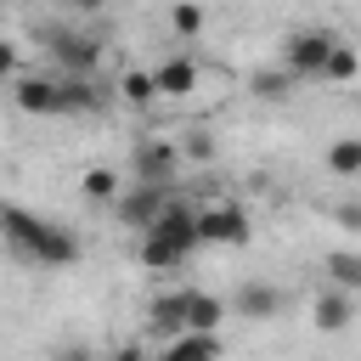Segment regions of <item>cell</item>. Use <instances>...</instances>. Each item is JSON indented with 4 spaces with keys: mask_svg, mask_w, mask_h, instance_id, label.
I'll return each instance as SVG.
<instances>
[{
    "mask_svg": "<svg viewBox=\"0 0 361 361\" xmlns=\"http://www.w3.org/2000/svg\"><path fill=\"white\" fill-rule=\"evenodd\" d=\"M152 231H158V237H169V243H175L186 259L203 248V231H197V209H192L186 197H169V203H164V214L152 220Z\"/></svg>",
    "mask_w": 361,
    "mask_h": 361,
    "instance_id": "cell-7",
    "label": "cell"
},
{
    "mask_svg": "<svg viewBox=\"0 0 361 361\" xmlns=\"http://www.w3.org/2000/svg\"><path fill=\"white\" fill-rule=\"evenodd\" d=\"M180 158H192V164H209V158H214V141H209V130H186V141H180Z\"/></svg>",
    "mask_w": 361,
    "mask_h": 361,
    "instance_id": "cell-24",
    "label": "cell"
},
{
    "mask_svg": "<svg viewBox=\"0 0 361 361\" xmlns=\"http://www.w3.org/2000/svg\"><path fill=\"white\" fill-rule=\"evenodd\" d=\"M327 169H333L338 180H361V135H338V141L327 147Z\"/></svg>",
    "mask_w": 361,
    "mask_h": 361,
    "instance_id": "cell-19",
    "label": "cell"
},
{
    "mask_svg": "<svg viewBox=\"0 0 361 361\" xmlns=\"http://www.w3.org/2000/svg\"><path fill=\"white\" fill-rule=\"evenodd\" d=\"M355 73H361V51L338 39V45H333V56H327V73H322V85H350Z\"/></svg>",
    "mask_w": 361,
    "mask_h": 361,
    "instance_id": "cell-21",
    "label": "cell"
},
{
    "mask_svg": "<svg viewBox=\"0 0 361 361\" xmlns=\"http://www.w3.org/2000/svg\"><path fill=\"white\" fill-rule=\"evenodd\" d=\"M51 361H96V350H90V344H62Z\"/></svg>",
    "mask_w": 361,
    "mask_h": 361,
    "instance_id": "cell-26",
    "label": "cell"
},
{
    "mask_svg": "<svg viewBox=\"0 0 361 361\" xmlns=\"http://www.w3.org/2000/svg\"><path fill=\"white\" fill-rule=\"evenodd\" d=\"M333 220H338L344 231H361V203H338V209H333Z\"/></svg>",
    "mask_w": 361,
    "mask_h": 361,
    "instance_id": "cell-25",
    "label": "cell"
},
{
    "mask_svg": "<svg viewBox=\"0 0 361 361\" xmlns=\"http://www.w3.org/2000/svg\"><path fill=\"white\" fill-rule=\"evenodd\" d=\"M158 361H226V344L220 333H180V338H164Z\"/></svg>",
    "mask_w": 361,
    "mask_h": 361,
    "instance_id": "cell-11",
    "label": "cell"
},
{
    "mask_svg": "<svg viewBox=\"0 0 361 361\" xmlns=\"http://www.w3.org/2000/svg\"><path fill=\"white\" fill-rule=\"evenodd\" d=\"M118 169H107V164H90L85 175H79V192H85V203H118Z\"/></svg>",
    "mask_w": 361,
    "mask_h": 361,
    "instance_id": "cell-18",
    "label": "cell"
},
{
    "mask_svg": "<svg viewBox=\"0 0 361 361\" xmlns=\"http://www.w3.org/2000/svg\"><path fill=\"white\" fill-rule=\"evenodd\" d=\"M333 45H338V39H333L327 28H299V34H288L282 62H288V73H293V79H322V73H327Z\"/></svg>",
    "mask_w": 361,
    "mask_h": 361,
    "instance_id": "cell-2",
    "label": "cell"
},
{
    "mask_svg": "<svg viewBox=\"0 0 361 361\" xmlns=\"http://www.w3.org/2000/svg\"><path fill=\"white\" fill-rule=\"evenodd\" d=\"M135 259H141L147 271H175V265H186V254H180L169 237H158V231H141V243H135Z\"/></svg>",
    "mask_w": 361,
    "mask_h": 361,
    "instance_id": "cell-16",
    "label": "cell"
},
{
    "mask_svg": "<svg viewBox=\"0 0 361 361\" xmlns=\"http://www.w3.org/2000/svg\"><path fill=\"white\" fill-rule=\"evenodd\" d=\"M152 73H158V96H169V102H186V96L197 90V62H192V56H169V62H158Z\"/></svg>",
    "mask_w": 361,
    "mask_h": 361,
    "instance_id": "cell-14",
    "label": "cell"
},
{
    "mask_svg": "<svg viewBox=\"0 0 361 361\" xmlns=\"http://www.w3.org/2000/svg\"><path fill=\"white\" fill-rule=\"evenodd\" d=\"M147 327H152L158 338H180V333H186V288L158 293V299L147 305Z\"/></svg>",
    "mask_w": 361,
    "mask_h": 361,
    "instance_id": "cell-10",
    "label": "cell"
},
{
    "mask_svg": "<svg viewBox=\"0 0 361 361\" xmlns=\"http://www.w3.org/2000/svg\"><path fill=\"white\" fill-rule=\"evenodd\" d=\"M197 231H203V243H214V248H243L248 237H254V220H248V209L243 203H209V209H197Z\"/></svg>",
    "mask_w": 361,
    "mask_h": 361,
    "instance_id": "cell-3",
    "label": "cell"
},
{
    "mask_svg": "<svg viewBox=\"0 0 361 361\" xmlns=\"http://www.w3.org/2000/svg\"><path fill=\"white\" fill-rule=\"evenodd\" d=\"M0 231H6L11 254H23L28 265L68 271V265L79 259V237H73V226H62V220H34V214L17 209V203L0 209Z\"/></svg>",
    "mask_w": 361,
    "mask_h": 361,
    "instance_id": "cell-1",
    "label": "cell"
},
{
    "mask_svg": "<svg viewBox=\"0 0 361 361\" xmlns=\"http://www.w3.org/2000/svg\"><path fill=\"white\" fill-rule=\"evenodd\" d=\"M11 102L34 118H62L68 113V96H62V79H45V73H17L11 79Z\"/></svg>",
    "mask_w": 361,
    "mask_h": 361,
    "instance_id": "cell-5",
    "label": "cell"
},
{
    "mask_svg": "<svg viewBox=\"0 0 361 361\" xmlns=\"http://www.w3.org/2000/svg\"><path fill=\"white\" fill-rule=\"evenodd\" d=\"M107 361H147V355H141V344H118Z\"/></svg>",
    "mask_w": 361,
    "mask_h": 361,
    "instance_id": "cell-27",
    "label": "cell"
},
{
    "mask_svg": "<svg viewBox=\"0 0 361 361\" xmlns=\"http://www.w3.org/2000/svg\"><path fill=\"white\" fill-rule=\"evenodd\" d=\"M322 271H327V282H338V288L361 293V254L338 248V254H327V259H322Z\"/></svg>",
    "mask_w": 361,
    "mask_h": 361,
    "instance_id": "cell-20",
    "label": "cell"
},
{
    "mask_svg": "<svg viewBox=\"0 0 361 361\" xmlns=\"http://www.w3.org/2000/svg\"><path fill=\"white\" fill-rule=\"evenodd\" d=\"M45 51L62 73H96V62H102V39L79 34V28H45Z\"/></svg>",
    "mask_w": 361,
    "mask_h": 361,
    "instance_id": "cell-4",
    "label": "cell"
},
{
    "mask_svg": "<svg viewBox=\"0 0 361 361\" xmlns=\"http://www.w3.org/2000/svg\"><path fill=\"white\" fill-rule=\"evenodd\" d=\"M288 79H293L288 68H282V73H271V68H259V73L248 79V90H254L259 102H282V96H288Z\"/></svg>",
    "mask_w": 361,
    "mask_h": 361,
    "instance_id": "cell-23",
    "label": "cell"
},
{
    "mask_svg": "<svg viewBox=\"0 0 361 361\" xmlns=\"http://www.w3.org/2000/svg\"><path fill=\"white\" fill-rule=\"evenodd\" d=\"M62 96H68V113H102V85H96V73H68L62 79Z\"/></svg>",
    "mask_w": 361,
    "mask_h": 361,
    "instance_id": "cell-17",
    "label": "cell"
},
{
    "mask_svg": "<svg viewBox=\"0 0 361 361\" xmlns=\"http://www.w3.org/2000/svg\"><path fill=\"white\" fill-rule=\"evenodd\" d=\"M169 197H175L169 186H158V180H135L130 192H118V220L135 226V231H152V220L164 214Z\"/></svg>",
    "mask_w": 361,
    "mask_h": 361,
    "instance_id": "cell-6",
    "label": "cell"
},
{
    "mask_svg": "<svg viewBox=\"0 0 361 361\" xmlns=\"http://www.w3.org/2000/svg\"><path fill=\"white\" fill-rule=\"evenodd\" d=\"M226 327V299L209 288H186V333H220Z\"/></svg>",
    "mask_w": 361,
    "mask_h": 361,
    "instance_id": "cell-13",
    "label": "cell"
},
{
    "mask_svg": "<svg viewBox=\"0 0 361 361\" xmlns=\"http://www.w3.org/2000/svg\"><path fill=\"white\" fill-rule=\"evenodd\" d=\"M113 90H118L124 107H152V102H158V73H152V68H124Z\"/></svg>",
    "mask_w": 361,
    "mask_h": 361,
    "instance_id": "cell-15",
    "label": "cell"
},
{
    "mask_svg": "<svg viewBox=\"0 0 361 361\" xmlns=\"http://www.w3.org/2000/svg\"><path fill=\"white\" fill-rule=\"evenodd\" d=\"M310 322H316L322 333H344V327L355 322V293H350V288H338V282H333V288H322V293L310 299Z\"/></svg>",
    "mask_w": 361,
    "mask_h": 361,
    "instance_id": "cell-8",
    "label": "cell"
},
{
    "mask_svg": "<svg viewBox=\"0 0 361 361\" xmlns=\"http://www.w3.org/2000/svg\"><path fill=\"white\" fill-rule=\"evenodd\" d=\"M169 28H175L180 39H197V34H203V6H197V0H175Z\"/></svg>",
    "mask_w": 361,
    "mask_h": 361,
    "instance_id": "cell-22",
    "label": "cell"
},
{
    "mask_svg": "<svg viewBox=\"0 0 361 361\" xmlns=\"http://www.w3.org/2000/svg\"><path fill=\"white\" fill-rule=\"evenodd\" d=\"M73 6H79V11H96V6H102V0H73Z\"/></svg>",
    "mask_w": 361,
    "mask_h": 361,
    "instance_id": "cell-28",
    "label": "cell"
},
{
    "mask_svg": "<svg viewBox=\"0 0 361 361\" xmlns=\"http://www.w3.org/2000/svg\"><path fill=\"white\" fill-rule=\"evenodd\" d=\"M130 164H135V180H169L175 175V164H180V147H169V141H135V152H130Z\"/></svg>",
    "mask_w": 361,
    "mask_h": 361,
    "instance_id": "cell-9",
    "label": "cell"
},
{
    "mask_svg": "<svg viewBox=\"0 0 361 361\" xmlns=\"http://www.w3.org/2000/svg\"><path fill=\"white\" fill-rule=\"evenodd\" d=\"M231 310H237L243 322H271V316L282 310V288H271V282H243L237 299H231Z\"/></svg>",
    "mask_w": 361,
    "mask_h": 361,
    "instance_id": "cell-12",
    "label": "cell"
}]
</instances>
